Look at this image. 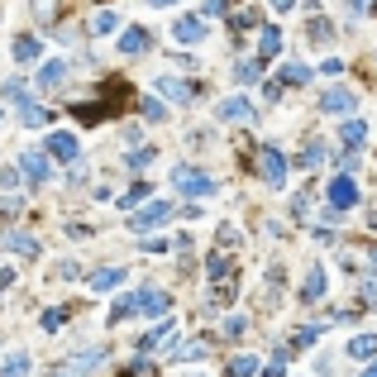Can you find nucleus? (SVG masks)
Returning <instances> with one entry per match:
<instances>
[{
  "mask_svg": "<svg viewBox=\"0 0 377 377\" xmlns=\"http://www.w3.org/2000/svg\"><path fill=\"white\" fill-rule=\"evenodd\" d=\"M167 306H172V297H162V292H138V311L143 315H167Z\"/></svg>",
  "mask_w": 377,
  "mask_h": 377,
  "instance_id": "nucleus-14",
  "label": "nucleus"
},
{
  "mask_svg": "<svg viewBox=\"0 0 377 377\" xmlns=\"http://www.w3.org/2000/svg\"><path fill=\"white\" fill-rule=\"evenodd\" d=\"M148 162H153V148H134L129 153V167H148Z\"/></svg>",
  "mask_w": 377,
  "mask_h": 377,
  "instance_id": "nucleus-35",
  "label": "nucleus"
},
{
  "mask_svg": "<svg viewBox=\"0 0 377 377\" xmlns=\"http://www.w3.org/2000/svg\"><path fill=\"white\" fill-rule=\"evenodd\" d=\"M363 377H377V358H373V363H368V368H363Z\"/></svg>",
  "mask_w": 377,
  "mask_h": 377,
  "instance_id": "nucleus-42",
  "label": "nucleus"
},
{
  "mask_svg": "<svg viewBox=\"0 0 377 377\" xmlns=\"http://www.w3.org/2000/svg\"><path fill=\"white\" fill-rule=\"evenodd\" d=\"M172 358H177V363H182V358H206V344H201V339H191V344H172Z\"/></svg>",
  "mask_w": 377,
  "mask_h": 377,
  "instance_id": "nucleus-26",
  "label": "nucleus"
},
{
  "mask_svg": "<svg viewBox=\"0 0 377 377\" xmlns=\"http://www.w3.org/2000/svg\"><path fill=\"white\" fill-rule=\"evenodd\" d=\"M229 24H234V34H248V29L258 24V15H253V10H239V15H234ZM258 29H263V24H258Z\"/></svg>",
  "mask_w": 377,
  "mask_h": 377,
  "instance_id": "nucleus-29",
  "label": "nucleus"
},
{
  "mask_svg": "<svg viewBox=\"0 0 377 377\" xmlns=\"http://www.w3.org/2000/svg\"><path fill=\"white\" fill-rule=\"evenodd\" d=\"M320 72H325V77H339V72H344V62H339V57H325Z\"/></svg>",
  "mask_w": 377,
  "mask_h": 377,
  "instance_id": "nucleus-37",
  "label": "nucleus"
},
{
  "mask_svg": "<svg viewBox=\"0 0 377 377\" xmlns=\"http://www.w3.org/2000/svg\"><path fill=\"white\" fill-rule=\"evenodd\" d=\"M172 182H177L182 196H196V201H206V196H215V191H220V182H215V177H206L201 167H177Z\"/></svg>",
  "mask_w": 377,
  "mask_h": 377,
  "instance_id": "nucleus-1",
  "label": "nucleus"
},
{
  "mask_svg": "<svg viewBox=\"0 0 377 377\" xmlns=\"http://www.w3.org/2000/svg\"><path fill=\"white\" fill-rule=\"evenodd\" d=\"M86 282H91V292H115L125 282V268H101V272H91Z\"/></svg>",
  "mask_w": 377,
  "mask_h": 377,
  "instance_id": "nucleus-13",
  "label": "nucleus"
},
{
  "mask_svg": "<svg viewBox=\"0 0 377 377\" xmlns=\"http://www.w3.org/2000/svg\"><path fill=\"white\" fill-rule=\"evenodd\" d=\"M134 311H138V292H129V297H120L115 306H110V315H106V320H110V325H120L125 315H134Z\"/></svg>",
  "mask_w": 377,
  "mask_h": 377,
  "instance_id": "nucleus-19",
  "label": "nucleus"
},
{
  "mask_svg": "<svg viewBox=\"0 0 377 377\" xmlns=\"http://www.w3.org/2000/svg\"><path fill=\"white\" fill-rule=\"evenodd\" d=\"M353 106H358V96L344 91V86H329V91H325V101H320L325 115H353Z\"/></svg>",
  "mask_w": 377,
  "mask_h": 377,
  "instance_id": "nucleus-7",
  "label": "nucleus"
},
{
  "mask_svg": "<svg viewBox=\"0 0 377 377\" xmlns=\"http://www.w3.org/2000/svg\"><path fill=\"white\" fill-rule=\"evenodd\" d=\"M172 334V325H158V329H148V334H138V353H148V349H158L162 339Z\"/></svg>",
  "mask_w": 377,
  "mask_h": 377,
  "instance_id": "nucleus-24",
  "label": "nucleus"
},
{
  "mask_svg": "<svg viewBox=\"0 0 377 377\" xmlns=\"http://www.w3.org/2000/svg\"><path fill=\"white\" fill-rule=\"evenodd\" d=\"M363 138H368V125H363V120H349V125H344V129H339V143H344V148H358V143H363Z\"/></svg>",
  "mask_w": 377,
  "mask_h": 377,
  "instance_id": "nucleus-17",
  "label": "nucleus"
},
{
  "mask_svg": "<svg viewBox=\"0 0 377 377\" xmlns=\"http://www.w3.org/2000/svg\"><path fill=\"white\" fill-rule=\"evenodd\" d=\"M277 48H282V29L263 24V38H258V62H268V57H277Z\"/></svg>",
  "mask_w": 377,
  "mask_h": 377,
  "instance_id": "nucleus-15",
  "label": "nucleus"
},
{
  "mask_svg": "<svg viewBox=\"0 0 377 377\" xmlns=\"http://www.w3.org/2000/svg\"><path fill=\"white\" fill-rule=\"evenodd\" d=\"M48 153H53L57 162H77V153H81L77 134H72V129H53V134H48Z\"/></svg>",
  "mask_w": 377,
  "mask_h": 377,
  "instance_id": "nucleus-4",
  "label": "nucleus"
},
{
  "mask_svg": "<svg viewBox=\"0 0 377 377\" xmlns=\"http://www.w3.org/2000/svg\"><path fill=\"white\" fill-rule=\"evenodd\" d=\"M325 196H329V211H353L358 206V187H353L349 177H334Z\"/></svg>",
  "mask_w": 377,
  "mask_h": 377,
  "instance_id": "nucleus-6",
  "label": "nucleus"
},
{
  "mask_svg": "<svg viewBox=\"0 0 377 377\" xmlns=\"http://www.w3.org/2000/svg\"><path fill=\"white\" fill-rule=\"evenodd\" d=\"M148 5H177V0H148Z\"/></svg>",
  "mask_w": 377,
  "mask_h": 377,
  "instance_id": "nucleus-44",
  "label": "nucleus"
},
{
  "mask_svg": "<svg viewBox=\"0 0 377 377\" xmlns=\"http://www.w3.org/2000/svg\"><path fill=\"white\" fill-rule=\"evenodd\" d=\"M62 77H67V62H62V57H53V62H43L38 86H48V91H53V86H62Z\"/></svg>",
  "mask_w": 377,
  "mask_h": 377,
  "instance_id": "nucleus-16",
  "label": "nucleus"
},
{
  "mask_svg": "<svg viewBox=\"0 0 377 377\" xmlns=\"http://www.w3.org/2000/svg\"><path fill=\"white\" fill-rule=\"evenodd\" d=\"M10 248H15V253H29V258H34V253H38V239H29V234H10Z\"/></svg>",
  "mask_w": 377,
  "mask_h": 377,
  "instance_id": "nucleus-30",
  "label": "nucleus"
},
{
  "mask_svg": "<svg viewBox=\"0 0 377 377\" xmlns=\"http://www.w3.org/2000/svg\"><path fill=\"white\" fill-rule=\"evenodd\" d=\"M158 91L167 96V101H177V106H187L191 96H196V91H191V81H182V77H158Z\"/></svg>",
  "mask_w": 377,
  "mask_h": 377,
  "instance_id": "nucleus-10",
  "label": "nucleus"
},
{
  "mask_svg": "<svg viewBox=\"0 0 377 377\" xmlns=\"http://www.w3.org/2000/svg\"><path fill=\"white\" fill-rule=\"evenodd\" d=\"M167 220H172V206H167V201H153V206H143V211L129 215V229H134V234H148V229H158Z\"/></svg>",
  "mask_w": 377,
  "mask_h": 377,
  "instance_id": "nucleus-3",
  "label": "nucleus"
},
{
  "mask_svg": "<svg viewBox=\"0 0 377 377\" xmlns=\"http://www.w3.org/2000/svg\"><path fill=\"white\" fill-rule=\"evenodd\" d=\"M172 38H177V43H201V38H206V20H196V15L177 20V24H172Z\"/></svg>",
  "mask_w": 377,
  "mask_h": 377,
  "instance_id": "nucleus-8",
  "label": "nucleus"
},
{
  "mask_svg": "<svg viewBox=\"0 0 377 377\" xmlns=\"http://www.w3.org/2000/svg\"><path fill=\"white\" fill-rule=\"evenodd\" d=\"M349 353H353V358H377V334H353Z\"/></svg>",
  "mask_w": 377,
  "mask_h": 377,
  "instance_id": "nucleus-21",
  "label": "nucleus"
},
{
  "mask_svg": "<svg viewBox=\"0 0 377 377\" xmlns=\"http://www.w3.org/2000/svg\"><path fill=\"white\" fill-rule=\"evenodd\" d=\"M115 29H120V15L115 10H96L91 15V34H115Z\"/></svg>",
  "mask_w": 377,
  "mask_h": 377,
  "instance_id": "nucleus-22",
  "label": "nucleus"
},
{
  "mask_svg": "<svg viewBox=\"0 0 377 377\" xmlns=\"http://www.w3.org/2000/svg\"><path fill=\"white\" fill-rule=\"evenodd\" d=\"M20 172L29 177V187H43V182H48V153H38V148H24V158H20Z\"/></svg>",
  "mask_w": 377,
  "mask_h": 377,
  "instance_id": "nucleus-5",
  "label": "nucleus"
},
{
  "mask_svg": "<svg viewBox=\"0 0 377 377\" xmlns=\"http://www.w3.org/2000/svg\"><path fill=\"white\" fill-rule=\"evenodd\" d=\"M258 172H263L268 187H287V158H282V148L258 143Z\"/></svg>",
  "mask_w": 377,
  "mask_h": 377,
  "instance_id": "nucleus-2",
  "label": "nucleus"
},
{
  "mask_svg": "<svg viewBox=\"0 0 377 377\" xmlns=\"http://www.w3.org/2000/svg\"><path fill=\"white\" fill-rule=\"evenodd\" d=\"M272 10H277V15H292V10H297V0H272Z\"/></svg>",
  "mask_w": 377,
  "mask_h": 377,
  "instance_id": "nucleus-40",
  "label": "nucleus"
},
{
  "mask_svg": "<svg viewBox=\"0 0 377 377\" xmlns=\"http://www.w3.org/2000/svg\"><path fill=\"white\" fill-rule=\"evenodd\" d=\"M143 196H148V182H138V187L125 196V206H134V201H143Z\"/></svg>",
  "mask_w": 377,
  "mask_h": 377,
  "instance_id": "nucleus-38",
  "label": "nucleus"
},
{
  "mask_svg": "<svg viewBox=\"0 0 377 377\" xmlns=\"http://www.w3.org/2000/svg\"><path fill=\"white\" fill-rule=\"evenodd\" d=\"M368 306H377V282H368Z\"/></svg>",
  "mask_w": 377,
  "mask_h": 377,
  "instance_id": "nucleus-41",
  "label": "nucleus"
},
{
  "mask_svg": "<svg viewBox=\"0 0 377 377\" xmlns=\"http://www.w3.org/2000/svg\"><path fill=\"white\" fill-rule=\"evenodd\" d=\"M325 158V148L320 143H311V148H306V153H301V167H315V162Z\"/></svg>",
  "mask_w": 377,
  "mask_h": 377,
  "instance_id": "nucleus-34",
  "label": "nucleus"
},
{
  "mask_svg": "<svg viewBox=\"0 0 377 377\" xmlns=\"http://www.w3.org/2000/svg\"><path fill=\"white\" fill-rule=\"evenodd\" d=\"M229 10V0H206V15H225Z\"/></svg>",
  "mask_w": 377,
  "mask_h": 377,
  "instance_id": "nucleus-39",
  "label": "nucleus"
},
{
  "mask_svg": "<svg viewBox=\"0 0 377 377\" xmlns=\"http://www.w3.org/2000/svg\"><path fill=\"white\" fill-rule=\"evenodd\" d=\"M225 373H229V377H253V373H263V368H258V358H253V353H239V358H229V368H225Z\"/></svg>",
  "mask_w": 377,
  "mask_h": 377,
  "instance_id": "nucleus-18",
  "label": "nucleus"
},
{
  "mask_svg": "<svg viewBox=\"0 0 377 377\" xmlns=\"http://www.w3.org/2000/svg\"><path fill=\"white\" fill-rule=\"evenodd\" d=\"M320 297H325V268H320V263H311L306 282H301V301H311V306H315Z\"/></svg>",
  "mask_w": 377,
  "mask_h": 377,
  "instance_id": "nucleus-12",
  "label": "nucleus"
},
{
  "mask_svg": "<svg viewBox=\"0 0 377 377\" xmlns=\"http://www.w3.org/2000/svg\"><path fill=\"white\" fill-rule=\"evenodd\" d=\"M62 320H67V311H62V306H53V311H43V329H57Z\"/></svg>",
  "mask_w": 377,
  "mask_h": 377,
  "instance_id": "nucleus-33",
  "label": "nucleus"
},
{
  "mask_svg": "<svg viewBox=\"0 0 377 377\" xmlns=\"http://www.w3.org/2000/svg\"><path fill=\"white\" fill-rule=\"evenodd\" d=\"M120 48H125V53H143V48H148V29H129V34L120 38Z\"/></svg>",
  "mask_w": 377,
  "mask_h": 377,
  "instance_id": "nucleus-23",
  "label": "nucleus"
},
{
  "mask_svg": "<svg viewBox=\"0 0 377 377\" xmlns=\"http://www.w3.org/2000/svg\"><path fill=\"white\" fill-rule=\"evenodd\" d=\"M234 77H239L243 86H248V81H258V77H263V62H258V57H243L239 67H234Z\"/></svg>",
  "mask_w": 377,
  "mask_h": 377,
  "instance_id": "nucleus-25",
  "label": "nucleus"
},
{
  "mask_svg": "<svg viewBox=\"0 0 377 377\" xmlns=\"http://www.w3.org/2000/svg\"><path fill=\"white\" fill-rule=\"evenodd\" d=\"M143 115H148V120H153V125H158V120H167V110H162L158 101H143Z\"/></svg>",
  "mask_w": 377,
  "mask_h": 377,
  "instance_id": "nucleus-36",
  "label": "nucleus"
},
{
  "mask_svg": "<svg viewBox=\"0 0 377 377\" xmlns=\"http://www.w3.org/2000/svg\"><path fill=\"white\" fill-rule=\"evenodd\" d=\"M29 373H34V358H29V349L5 353V363H0V377H29Z\"/></svg>",
  "mask_w": 377,
  "mask_h": 377,
  "instance_id": "nucleus-9",
  "label": "nucleus"
},
{
  "mask_svg": "<svg viewBox=\"0 0 377 377\" xmlns=\"http://www.w3.org/2000/svg\"><path fill=\"white\" fill-rule=\"evenodd\" d=\"M277 81H282V86H306V81H311V67H306V62H287Z\"/></svg>",
  "mask_w": 377,
  "mask_h": 377,
  "instance_id": "nucleus-20",
  "label": "nucleus"
},
{
  "mask_svg": "<svg viewBox=\"0 0 377 377\" xmlns=\"http://www.w3.org/2000/svg\"><path fill=\"white\" fill-rule=\"evenodd\" d=\"M248 115H253L248 96H229V101H220V120H225V125H239V120H248Z\"/></svg>",
  "mask_w": 377,
  "mask_h": 377,
  "instance_id": "nucleus-11",
  "label": "nucleus"
},
{
  "mask_svg": "<svg viewBox=\"0 0 377 377\" xmlns=\"http://www.w3.org/2000/svg\"><path fill=\"white\" fill-rule=\"evenodd\" d=\"M15 57L20 62H34L38 57V38H15Z\"/></svg>",
  "mask_w": 377,
  "mask_h": 377,
  "instance_id": "nucleus-28",
  "label": "nucleus"
},
{
  "mask_svg": "<svg viewBox=\"0 0 377 377\" xmlns=\"http://www.w3.org/2000/svg\"><path fill=\"white\" fill-rule=\"evenodd\" d=\"M48 377H72V373H67V368H57V373H48Z\"/></svg>",
  "mask_w": 377,
  "mask_h": 377,
  "instance_id": "nucleus-43",
  "label": "nucleus"
},
{
  "mask_svg": "<svg viewBox=\"0 0 377 377\" xmlns=\"http://www.w3.org/2000/svg\"><path fill=\"white\" fill-rule=\"evenodd\" d=\"M206 268H211V277H229V272H234V263H229V258H225V253H215V258H211V263H206Z\"/></svg>",
  "mask_w": 377,
  "mask_h": 377,
  "instance_id": "nucleus-31",
  "label": "nucleus"
},
{
  "mask_svg": "<svg viewBox=\"0 0 377 377\" xmlns=\"http://www.w3.org/2000/svg\"><path fill=\"white\" fill-rule=\"evenodd\" d=\"M315 339H320V329H315V325H306V329H297V349H311Z\"/></svg>",
  "mask_w": 377,
  "mask_h": 377,
  "instance_id": "nucleus-32",
  "label": "nucleus"
},
{
  "mask_svg": "<svg viewBox=\"0 0 377 377\" xmlns=\"http://www.w3.org/2000/svg\"><path fill=\"white\" fill-rule=\"evenodd\" d=\"M20 120H24L29 129H43V125H48V115H43L38 106H20Z\"/></svg>",
  "mask_w": 377,
  "mask_h": 377,
  "instance_id": "nucleus-27",
  "label": "nucleus"
}]
</instances>
